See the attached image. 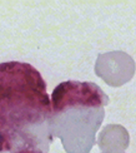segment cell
<instances>
[{"label":"cell","instance_id":"cell-3","mask_svg":"<svg viewBox=\"0 0 136 153\" xmlns=\"http://www.w3.org/2000/svg\"><path fill=\"white\" fill-rule=\"evenodd\" d=\"M135 69L132 56L121 50L99 54L95 63V74L110 87H121L130 82Z\"/></svg>","mask_w":136,"mask_h":153},{"label":"cell","instance_id":"cell-5","mask_svg":"<svg viewBox=\"0 0 136 153\" xmlns=\"http://www.w3.org/2000/svg\"><path fill=\"white\" fill-rule=\"evenodd\" d=\"M102 153H115V152H102ZM116 153H124V152H116Z\"/></svg>","mask_w":136,"mask_h":153},{"label":"cell","instance_id":"cell-1","mask_svg":"<svg viewBox=\"0 0 136 153\" xmlns=\"http://www.w3.org/2000/svg\"><path fill=\"white\" fill-rule=\"evenodd\" d=\"M51 99L29 63L0 64V153H49Z\"/></svg>","mask_w":136,"mask_h":153},{"label":"cell","instance_id":"cell-2","mask_svg":"<svg viewBox=\"0 0 136 153\" xmlns=\"http://www.w3.org/2000/svg\"><path fill=\"white\" fill-rule=\"evenodd\" d=\"M109 97L91 82L66 80L51 94V133L66 153H90L105 117Z\"/></svg>","mask_w":136,"mask_h":153},{"label":"cell","instance_id":"cell-4","mask_svg":"<svg viewBox=\"0 0 136 153\" xmlns=\"http://www.w3.org/2000/svg\"><path fill=\"white\" fill-rule=\"evenodd\" d=\"M130 144V136L125 127L109 124L100 132L98 146L102 152H124Z\"/></svg>","mask_w":136,"mask_h":153}]
</instances>
